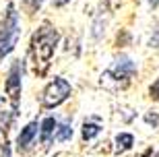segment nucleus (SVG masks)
<instances>
[{
	"label": "nucleus",
	"instance_id": "obj_1",
	"mask_svg": "<svg viewBox=\"0 0 159 157\" xmlns=\"http://www.w3.org/2000/svg\"><path fill=\"white\" fill-rule=\"evenodd\" d=\"M58 41H60V33L48 21L41 23V27L33 33L29 52L33 56V64H35V75L37 76H43L48 72V66H50V60H52L56 48H58Z\"/></svg>",
	"mask_w": 159,
	"mask_h": 157
},
{
	"label": "nucleus",
	"instance_id": "obj_2",
	"mask_svg": "<svg viewBox=\"0 0 159 157\" xmlns=\"http://www.w3.org/2000/svg\"><path fill=\"white\" fill-rule=\"evenodd\" d=\"M21 37V23H19V12L15 2L6 4L4 17L0 19V62L15 50Z\"/></svg>",
	"mask_w": 159,
	"mask_h": 157
},
{
	"label": "nucleus",
	"instance_id": "obj_3",
	"mask_svg": "<svg viewBox=\"0 0 159 157\" xmlns=\"http://www.w3.org/2000/svg\"><path fill=\"white\" fill-rule=\"evenodd\" d=\"M72 87L70 83L62 79V76H54L52 81L46 85L43 93H41V108L43 110H52V108H58L62 101L70 97Z\"/></svg>",
	"mask_w": 159,
	"mask_h": 157
},
{
	"label": "nucleus",
	"instance_id": "obj_4",
	"mask_svg": "<svg viewBox=\"0 0 159 157\" xmlns=\"http://www.w3.org/2000/svg\"><path fill=\"white\" fill-rule=\"evenodd\" d=\"M23 62L21 60H12L6 72V81H4V91L8 95L11 101V112H15V116L19 114V104H21V89H23Z\"/></svg>",
	"mask_w": 159,
	"mask_h": 157
},
{
	"label": "nucleus",
	"instance_id": "obj_5",
	"mask_svg": "<svg viewBox=\"0 0 159 157\" xmlns=\"http://www.w3.org/2000/svg\"><path fill=\"white\" fill-rule=\"evenodd\" d=\"M134 75H136V64L132 62L130 58L116 60V64L106 72V76H114L116 81H126V83H128Z\"/></svg>",
	"mask_w": 159,
	"mask_h": 157
},
{
	"label": "nucleus",
	"instance_id": "obj_6",
	"mask_svg": "<svg viewBox=\"0 0 159 157\" xmlns=\"http://www.w3.org/2000/svg\"><path fill=\"white\" fill-rule=\"evenodd\" d=\"M39 128H41V122H37V120H31L25 128H21V132L17 136V151H25V149H29L33 145Z\"/></svg>",
	"mask_w": 159,
	"mask_h": 157
},
{
	"label": "nucleus",
	"instance_id": "obj_7",
	"mask_svg": "<svg viewBox=\"0 0 159 157\" xmlns=\"http://www.w3.org/2000/svg\"><path fill=\"white\" fill-rule=\"evenodd\" d=\"M56 128H58V120H56L54 116H48V118L41 120V128H39V141H41V145H48L50 141H54Z\"/></svg>",
	"mask_w": 159,
	"mask_h": 157
},
{
	"label": "nucleus",
	"instance_id": "obj_8",
	"mask_svg": "<svg viewBox=\"0 0 159 157\" xmlns=\"http://www.w3.org/2000/svg\"><path fill=\"white\" fill-rule=\"evenodd\" d=\"M72 136V128L68 122H62L58 124V128H56V134H54V141L56 143H64V141H68Z\"/></svg>",
	"mask_w": 159,
	"mask_h": 157
},
{
	"label": "nucleus",
	"instance_id": "obj_9",
	"mask_svg": "<svg viewBox=\"0 0 159 157\" xmlns=\"http://www.w3.org/2000/svg\"><path fill=\"white\" fill-rule=\"evenodd\" d=\"M132 143H134V136L130 132H120L118 136H116V145H118V151H128L130 147H132Z\"/></svg>",
	"mask_w": 159,
	"mask_h": 157
},
{
	"label": "nucleus",
	"instance_id": "obj_10",
	"mask_svg": "<svg viewBox=\"0 0 159 157\" xmlns=\"http://www.w3.org/2000/svg\"><path fill=\"white\" fill-rule=\"evenodd\" d=\"M99 124H95V122H85L83 124V139L85 141H91L95 136V134H99Z\"/></svg>",
	"mask_w": 159,
	"mask_h": 157
},
{
	"label": "nucleus",
	"instance_id": "obj_11",
	"mask_svg": "<svg viewBox=\"0 0 159 157\" xmlns=\"http://www.w3.org/2000/svg\"><path fill=\"white\" fill-rule=\"evenodd\" d=\"M145 122H147L149 124V126H157V124H159V116H157V114H155V112H147V114H145Z\"/></svg>",
	"mask_w": 159,
	"mask_h": 157
},
{
	"label": "nucleus",
	"instance_id": "obj_12",
	"mask_svg": "<svg viewBox=\"0 0 159 157\" xmlns=\"http://www.w3.org/2000/svg\"><path fill=\"white\" fill-rule=\"evenodd\" d=\"M149 95H151L155 101H159V79L151 85V87H149Z\"/></svg>",
	"mask_w": 159,
	"mask_h": 157
},
{
	"label": "nucleus",
	"instance_id": "obj_13",
	"mask_svg": "<svg viewBox=\"0 0 159 157\" xmlns=\"http://www.w3.org/2000/svg\"><path fill=\"white\" fill-rule=\"evenodd\" d=\"M68 2H70V0H54V6H56V8H62V6H66Z\"/></svg>",
	"mask_w": 159,
	"mask_h": 157
},
{
	"label": "nucleus",
	"instance_id": "obj_14",
	"mask_svg": "<svg viewBox=\"0 0 159 157\" xmlns=\"http://www.w3.org/2000/svg\"><path fill=\"white\" fill-rule=\"evenodd\" d=\"M143 157H157V153H155L153 149H147V151L143 153Z\"/></svg>",
	"mask_w": 159,
	"mask_h": 157
},
{
	"label": "nucleus",
	"instance_id": "obj_15",
	"mask_svg": "<svg viewBox=\"0 0 159 157\" xmlns=\"http://www.w3.org/2000/svg\"><path fill=\"white\" fill-rule=\"evenodd\" d=\"M147 2H149L151 6H153V8H155V6H159V0H147Z\"/></svg>",
	"mask_w": 159,
	"mask_h": 157
},
{
	"label": "nucleus",
	"instance_id": "obj_16",
	"mask_svg": "<svg viewBox=\"0 0 159 157\" xmlns=\"http://www.w3.org/2000/svg\"><path fill=\"white\" fill-rule=\"evenodd\" d=\"M0 105H2V101H0Z\"/></svg>",
	"mask_w": 159,
	"mask_h": 157
}]
</instances>
